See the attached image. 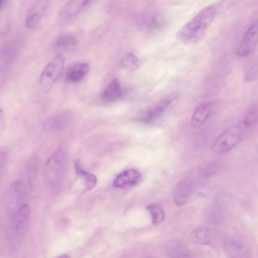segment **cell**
<instances>
[{
    "instance_id": "obj_19",
    "label": "cell",
    "mask_w": 258,
    "mask_h": 258,
    "mask_svg": "<svg viewBox=\"0 0 258 258\" xmlns=\"http://www.w3.org/2000/svg\"><path fill=\"white\" fill-rule=\"evenodd\" d=\"M191 191V187L189 184L181 186L174 195L173 202L177 206L184 205L188 200Z\"/></svg>"
},
{
    "instance_id": "obj_13",
    "label": "cell",
    "mask_w": 258,
    "mask_h": 258,
    "mask_svg": "<svg viewBox=\"0 0 258 258\" xmlns=\"http://www.w3.org/2000/svg\"><path fill=\"white\" fill-rule=\"evenodd\" d=\"M213 108V104L211 102H205L195 110L191 118V125L195 128L202 125L209 117Z\"/></svg>"
},
{
    "instance_id": "obj_18",
    "label": "cell",
    "mask_w": 258,
    "mask_h": 258,
    "mask_svg": "<svg viewBox=\"0 0 258 258\" xmlns=\"http://www.w3.org/2000/svg\"><path fill=\"white\" fill-rule=\"evenodd\" d=\"M121 67L129 72L135 71L138 67L139 60L134 53L127 52L121 57L120 61Z\"/></svg>"
},
{
    "instance_id": "obj_2",
    "label": "cell",
    "mask_w": 258,
    "mask_h": 258,
    "mask_svg": "<svg viewBox=\"0 0 258 258\" xmlns=\"http://www.w3.org/2000/svg\"><path fill=\"white\" fill-rule=\"evenodd\" d=\"M67 164V153L61 146L48 158L44 166V180L50 189L56 190L62 183Z\"/></svg>"
},
{
    "instance_id": "obj_10",
    "label": "cell",
    "mask_w": 258,
    "mask_h": 258,
    "mask_svg": "<svg viewBox=\"0 0 258 258\" xmlns=\"http://www.w3.org/2000/svg\"><path fill=\"white\" fill-rule=\"evenodd\" d=\"M92 2L91 1H71L61 10L59 18L62 23H66L75 18Z\"/></svg>"
},
{
    "instance_id": "obj_16",
    "label": "cell",
    "mask_w": 258,
    "mask_h": 258,
    "mask_svg": "<svg viewBox=\"0 0 258 258\" xmlns=\"http://www.w3.org/2000/svg\"><path fill=\"white\" fill-rule=\"evenodd\" d=\"M190 238L196 244L207 245L211 241L212 233L211 231L206 227H199L191 232Z\"/></svg>"
},
{
    "instance_id": "obj_15",
    "label": "cell",
    "mask_w": 258,
    "mask_h": 258,
    "mask_svg": "<svg viewBox=\"0 0 258 258\" xmlns=\"http://www.w3.org/2000/svg\"><path fill=\"white\" fill-rule=\"evenodd\" d=\"M75 168L76 175L83 183L84 191L90 190L95 187L97 183L95 175L85 170L78 161L75 163Z\"/></svg>"
},
{
    "instance_id": "obj_14",
    "label": "cell",
    "mask_w": 258,
    "mask_h": 258,
    "mask_svg": "<svg viewBox=\"0 0 258 258\" xmlns=\"http://www.w3.org/2000/svg\"><path fill=\"white\" fill-rule=\"evenodd\" d=\"M123 91L119 81L112 79L105 87L101 97L106 101L111 102L119 99L123 96Z\"/></svg>"
},
{
    "instance_id": "obj_5",
    "label": "cell",
    "mask_w": 258,
    "mask_h": 258,
    "mask_svg": "<svg viewBox=\"0 0 258 258\" xmlns=\"http://www.w3.org/2000/svg\"><path fill=\"white\" fill-rule=\"evenodd\" d=\"M30 218V209L27 204L21 205L13 214L11 221V233L21 240L27 230Z\"/></svg>"
},
{
    "instance_id": "obj_3",
    "label": "cell",
    "mask_w": 258,
    "mask_h": 258,
    "mask_svg": "<svg viewBox=\"0 0 258 258\" xmlns=\"http://www.w3.org/2000/svg\"><path fill=\"white\" fill-rule=\"evenodd\" d=\"M65 62L61 53L54 56L42 71L39 78V85L44 92L48 91L60 76Z\"/></svg>"
},
{
    "instance_id": "obj_17",
    "label": "cell",
    "mask_w": 258,
    "mask_h": 258,
    "mask_svg": "<svg viewBox=\"0 0 258 258\" xmlns=\"http://www.w3.org/2000/svg\"><path fill=\"white\" fill-rule=\"evenodd\" d=\"M78 39L72 33H65L59 35L55 42V46L57 48H68L78 44Z\"/></svg>"
},
{
    "instance_id": "obj_21",
    "label": "cell",
    "mask_w": 258,
    "mask_h": 258,
    "mask_svg": "<svg viewBox=\"0 0 258 258\" xmlns=\"http://www.w3.org/2000/svg\"><path fill=\"white\" fill-rule=\"evenodd\" d=\"M8 1H0V10L2 11L3 9H4L7 5Z\"/></svg>"
},
{
    "instance_id": "obj_11",
    "label": "cell",
    "mask_w": 258,
    "mask_h": 258,
    "mask_svg": "<svg viewBox=\"0 0 258 258\" xmlns=\"http://www.w3.org/2000/svg\"><path fill=\"white\" fill-rule=\"evenodd\" d=\"M141 179L142 175L138 170L130 169L119 174L114 179L113 185L116 188L128 187L137 184Z\"/></svg>"
},
{
    "instance_id": "obj_4",
    "label": "cell",
    "mask_w": 258,
    "mask_h": 258,
    "mask_svg": "<svg viewBox=\"0 0 258 258\" xmlns=\"http://www.w3.org/2000/svg\"><path fill=\"white\" fill-rule=\"evenodd\" d=\"M242 130L239 127H231L222 133L215 140L212 146L217 154L226 153L234 148L241 141Z\"/></svg>"
},
{
    "instance_id": "obj_7",
    "label": "cell",
    "mask_w": 258,
    "mask_h": 258,
    "mask_svg": "<svg viewBox=\"0 0 258 258\" xmlns=\"http://www.w3.org/2000/svg\"><path fill=\"white\" fill-rule=\"evenodd\" d=\"M49 1L39 0L34 2L25 17V24L29 29H35L40 24L48 8Z\"/></svg>"
},
{
    "instance_id": "obj_23",
    "label": "cell",
    "mask_w": 258,
    "mask_h": 258,
    "mask_svg": "<svg viewBox=\"0 0 258 258\" xmlns=\"http://www.w3.org/2000/svg\"><path fill=\"white\" fill-rule=\"evenodd\" d=\"M55 258H70V256L68 254H64L59 255Z\"/></svg>"
},
{
    "instance_id": "obj_22",
    "label": "cell",
    "mask_w": 258,
    "mask_h": 258,
    "mask_svg": "<svg viewBox=\"0 0 258 258\" xmlns=\"http://www.w3.org/2000/svg\"><path fill=\"white\" fill-rule=\"evenodd\" d=\"M178 258H196L189 254H183L180 255Z\"/></svg>"
},
{
    "instance_id": "obj_6",
    "label": "cell",
    "mask_w": 258,
    "mask_h": 258,
    "mask_svg": "<svg viewBox=\"0 0 258 258\" xmlns=\"http://www.w3.org/2000/svg\"><path fill=\"white\" fill-rule=\"evenodd\" d=\"M258 44V22L251 24L245 31L236 48L239 57L249 55Z\"/></svg>"
},
{
    "instance_id": "obj_20",
    "label": "cell",
    "mask_w": 258,
    "mask_h": 258,
    "mask_svg": "<svg viewBox=\"0 0 258 258\" xmlns=\"http://www.w3.org/2000/svg\"><path fill=\"white\" fill-rule=\"evenodd\" d=\"M146 208L151 215L153 223L159 224L164 221L165 218L164 213L163 210L160 207L152 204L148 205Z\"/></svg>"
},
{
    "instance_id": "obj_12",
    "label": "cell",
    "mask_w": 258,
    "mask_h": 258,
    "mask_svg": "<svg viewBox=\"0 0 258 258\" xmlns=\"http://www.w3.org/2000/svg\"><path fill=\"white\" fill-rule=\"evenodd\" d=\"M90 67L86 62H78L71 65L66 73V80L76 83L82 81L88 75Z\"/></svg>"
},
{
    "instance_id": "obj_8",
    "label": "cell",
    "mask_w": 258,
    "mask_h": 258,
    "mask_svg": "<svg viewBox=\"0 0 258 258\" xmlns=\"http://www.w3.org/2000/svg\"><path fill=\"white\" fill-rule=\"evenodd\" d=\"M73 117V114L71 111H61L47 118L44 123V128L50 132L63 131L71 122Z\"/></svg>"
},
{
    "instance_id": "obj_9",
    "label": "cell",
    "mask_w": 258,
    "mask_h": 258,
    "mask_svg": "<svg viewBox=\"0 0 258 258\" xmlns=\"http://www.w3.org/2000/svg\"><path fill=\"white\" fill-rule=\"evenodd\" d=\"M178 96V93L177 92H171L167 95L146 112L142 118V120L146 122H150L160 117Z\"/></svg>"
},
{
    "instance_id": "obj_1",
    "label": "cell",
    "mask_w": 258,
    "mask_h": 258,
    "mask_svg": "<svg viewBox=\"0 0 258 258\" xmlns=\"http://www.w3.org/2000/svg\"><path fill=\"white\" fill-rule=\"evenodd\" d=\"M217 9L209 5L202 9L179 31L177 37L181 42L190 44L199 41L213 22Z\"/></svg>"
}]
</instances>
